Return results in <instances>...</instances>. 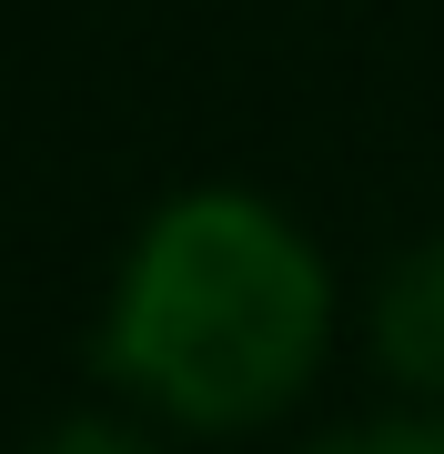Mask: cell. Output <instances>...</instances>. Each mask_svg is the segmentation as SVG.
I'll list each match as a JSON object with an SVG mask.
<instances>
[{"mask_svg": "<svg viewBox=\"0 0 444 454\" xmlns=\"http://www.w3.org/2000/svg\"><path fill=\"white\" fill-rule=\"evenodd\" d=\"M20 454H172V434L152 414H132V404H71V414H51Z\"/></svg>", "mask_w": 444, "mask_h": 454, "instance_id": "3957f363", "label": "cell"}, {"mask_svg": "<svg viewBox=\"0 0 444 454\" xmlns=\"http://www.w3.org/2000/svg\"><path fill=\"white\" fill-rule=\"evenodd\" d=\"M363 354H374L394 404L444 414V223H425L374 273V293H363Z\"/></svg>", "mask_w": 444, "mask_h": 454, "instance_id": "7a4b0ae2", "label": "cell"}, {"mask_svg": "<svg viewBox=\"0 0 444 454\" xmlns=\"http://www.w3.org/2000/svg\"><path fill=\"white\" fill-rule=\"evenodd\" d=\"M344 343V273L263 182H172L121 232L91 313V373L172 444H243L313 404Z\"/></svg>", "mask_w": 444, "mask_h": 454, "instance_id": "6da1fadb", "label": "cell"}, {"mask_svg": "<svg viewBox=\"0 0 444 454\" xmlns=\"http://www.w3.org/2000/svg\"><path fill=\"white\" fill-rule=\"evenodd\" d=\"M303 454H444V414L434 404H384V414H354L333 434H313Z\"/></svg>", "mask_w": 444, "mask_h": 454, "instance_id": "277c9868", "label": "cell"}]
</instances>
